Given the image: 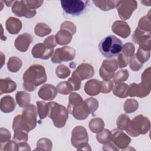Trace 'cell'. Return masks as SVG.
<instances>
[{"instance_id":"1","label":"cell","mask_w":151,"mask_h":151,"mask_svg":"<svg viewBox=\"0 0 151 151\" xmlns=\"http://www.w3.org/2000/svg\"><path fill=\"white\" fill-rule=\"evenodd\" d=\"M46 80L47 75L44 67L40 64H34L23 74V87L26 90L32 91Z\"/></svg>"},{"instance_id":"2","label":"cell","mask_w":151,"mask_h":151,"mask_svg":"<svg viewBox=\"0 0 151 151\" xmlns=\"http://www.w3.org/2000/svg\"><path fill=\"white\" fill-rule=\"evenodd\" d=\"M122 47V41L113 35L106 37L99 44L101 54L106 58L116 57L121 52Z\"/></svg>"},{"instance_id":"3","label":"cell","mask_w":151,"mask_h":151,"mask_svg":"<svg viewBox=\"0 0 151 151\" xmlns=\"http://www.w3.org/2000/svg\"><path fill=\"white\" fill-rule=\"evenodd\" d=\"M48 111V115L52 120L54 124L58 128L64 127L68 119L67 109L59 103L54 101L47 103Z\"/></svg>"},{"instance_id":"4","label":"cell","mask_w":151,"mask_h":151,"mask_svg":"<svg viewBox=\"0 0 151 151\" xmlns=\"http://www.w3.org/2000/svg\"><path fill=\"white\" fill-rule=\"evenodd\" d=\"M68 109L75 119L77 120L86 119L88 114L87 113L82 97L77 93H72L69 96Z\"/></svg>"},{"instance_id":"5","label":"cell","mask_w":151,"mask_h":151,"mask_svg":"<svg viewBox=\"0 0 151 151\" xmlns=\"http://www.w3.org/2000/svg\"><path fill=\"white\" fill-rule=\"evenodd\" d=\"M150 120L143 115H138L130 121L125 130L133 137L146 133L150 129Z\"/></svg>"},{"instance_id":"6","label":"cell","mask_w":151,"mask_h":151,"mask_svg":"<svg viewBox=\"0 0 151 151\" xmlns=\"http://www.w3.org/2000/svg\"><path fill=\"white\" fill-rule=\"evenodd\" d=\"M61 5L63 11L71 16H78L85 11L88 1L80 0L61 1Z\"/></svg>"},{"instance_id":"7","label":"cell","mask_w":151,"mask_h":151,"mask_svg":"<svg viewBox=\"0 0 151 151\" xmlns=\"http://www.w3.org/2000/svg\"><path fill=\"white\" fill-rule=\"evenodd\" d=\"M21 120L29 131L35 128L37 124V111L34 104H29L25 107L22 111Z\"/></svg>"},{"instance_id":"8","label":"cell","mask_w":151,"mask_h":151,"mask_svg":"<svg viewBox=\"0 0 151 151\" xmlns=\"http://www.w3.org/2000/svg\"><path fill=\"white\" fill-rule=\"evenodd\" d=\"M76 55L75 50L68 46L57 48L51 58V61L54 63H60L63 61L73 60Z\"/></svg>"},{"instance_id":"9","label":"cell","mask_w":151,"mask_h":151,"mask_svg":"<svg viewBox=\"0 0 151 151\" xmlns=\"http://www.w3.org/2000/svg\"><path fill=\"white\" fill-rule=\"evenodd\" d=\"M137 7V3L136 1H120L117 9L120 18L126 20L130 17Z\"/></svg>"},{"instance_id":"10","label":"cell","mask_w":151,"mask_h":151,"mask_svg":"<svg viewBox=\"0 0 151 151\" xmlns=\"http://www.w3.org/2000/svg\"><path fill=\"white\" fill-rule=\"evenodd\" d=\"M118 63L115 60L103 61L100 68L99 73L104 80H110L114 76V71L118 68Z\"/></svg>"},{"instance_id":"11","label":"cell","mask_w":151,"mask_h":151,"mask_svg":"<svg viewBox=\"0 0 151 151\" xmlns=\"http://www.w3.org/2000/svg\"><path fill=\"white\" fill-rule=\"evenodd\" d=\"M12 12L18 17L32 18L36 14L35 9L29 8L24 1H15L12 7Z\"/></svg>"},{"instance_id":"12","label":"cell","mask_w":151,"mask_h":151,"mask_svg":"<svg viewBox=\"0 0 151 151\" xmlns=\"http://www.w3.org/2000/svg\"><path fill=\"white\" fill-rule=\"evenodd\" d=\"M122 52L119 54L117 60L118 65L120 68L126 67L130 61V59L134 52V47L132 43L128 42L125 44L122 47Z\"/></svg>"},{"instance_id":"13","label":"cell","mask_w":151,"mask_h":151,"mask_svg":"<svg viewBox=\"0 0 151 151\" xmlns=\"http://www.w3.org/2000/svg\"><path fill=\"white\" fill-rule=\"evenodd\" d=\"M150 91V87L145 85L142 83L137 84L132 83L129 86L128 95L130 97L137 96L139 97H144L147 96Z\"/></svg>"},{"instance_id":"14","label":"cell","mask_w":151,"mask_h":151,"mask_svg":"<svg viewBox=\"0 0 151 151\" xmlns=\"http://www.w3.org/2000/svg\"><path fill=\"white\" fill-rule=\"evenodd\" d=\"M72 145L76 147L78 145L83 143H87L88 142V135L86 129L83 126L76 127L72 132L71 137Z\"/></svg>"},{"instance_id":"15","label":"cell","mask_w":151,"mask_h":151,"mask_svg":"<svg viewBox=\"0 0 151 151\" xmlns=\"http://www.w3.org/2000/svg\"><path fill=\"white\" fill-rule=\"evenodd\" d=\"M32 55L37 58L43 60L48 59L53 53V48H49L44 44L38 43L32 49Z\"/></svg>"},{"instance_id":"16","label":"cell","mask_w":151,"mask_h":151,"mask_svg":"<svg viewBox=\"0 0 151 151\" xmlns=\"http://www.w3.org/2000/svg\"><path fill=\"white\" fill-rule=\"evenodd\" d=\"M73 73L82 80L92 77L94 75V70L90 64L82 63L78 66L77 69Z\"/></svg>"},{"instance_id":"17","label":"cell","mask_w":151,"mask_h":151,"mask_svg":"<svg viewBox=\"0 0 151 151\" xmlns=\"http://www.w3.org/2000/svg\"><path fill=\"white\" fill-rule=\"evenodd\" d=\"M111 138L112 139L113 142H114L116 146H119L121 148H123V146L126 147L131 140L130 137L126 134L117 129H115L111 132Z\"/></svg>"},{"instance_id":"18","label":"cell","mask_w":151,"mask_h":151,"mask_svg":"<svg viewBox=\"0 0 151 151\" xmlns=\"http://www.w3.org/2000/svg\"><path fill=\"white\" fill-rule=\"evenodd\" d=\"M57 94V90L53 85L46 84L42 86L39 90L38 96L44 100L54 99Z\"/></svg>"},{"instance_id":"19","label":"cell","mask_w":151,"mask_h":151,"mask_svg":"<svg viewBox=\"0 0 151 151\" xmlns=\"http://www.w3.org/2000/svg\"><path fill=\"white\" fill-rule=\"evenodd\" d=\"M32 41V36L28 33H24L19 35L16 38L15 41V46L18 50L21 52H25L28 50Z\"/></svg>"},{"instance_id":"20","label":"cell","mask_w":151,"mask_h":151,"mask_svg":"<svg viewBox=\"0 0 151 151\" xmlns=\"http://www.w3.org/2000/svg\"><path fill=\"white\" fill-rule=\"evenodd\" d=\"M112 31L119 36L126 38L130 34V29L129 25L122 21H116L112 25Z\"/></svg>"},{"instance_id":"21","label":"cell","mask_w":151,"mask_h":151,"mask_svg":"<svg viewBox=\"0 0 151 151\" xmlns=\"http://www.w3.org/2000/svg\"><path fill=\"white\" fill-rule=\"evenodd\" d=\"M84 91L90 96H96L101 91L100 81L97 80H91L86 82Z\"/></svg>"},{"instance_id":"22","label":"cell","mask_w":151,"mask_h":151,"mask_svg":"<svg viewBox=\"0 0 151 151\" xmlns=\"http://www.w3.org/2000/svg\"><path fill=\"white\" fill-rule=\"evenodd\" d=\"M6 28L11 34H16L19 32L22 27L21 21L14 17L8 18L6 21Z\"/></svg>"},{"instance_id":"23","label":"cell","mask_w":151,"mask_h":151,"mask_svg":"<svg viewBox=\"0 0 151 151\" xmlns=\"http://www.w3.org/2000/svg\"><path fill=\"white\" fill-rule=\"evenodd\" d=\"M17 84L9 78L0 80V94L11 93L16 90Z\"/></svg>"},{"instance_id":"24","label":"cell","mask_w":151,"mask_h":151,"mask_svg":"<svg viewBox=\"0 0 151 151\" xmlns=\"http://www.w3.org/2000/svg\"><path fill=\"white\" fill-rule=\"evenodd\" d=\"M15 107V102L14 99L9 96H6L1 100V110L4 113H10Z\"/></svg>"},{"instance_id":"25","label":"cell","mask_w":151,"mask_h":151,"mask_svg":"<svg viewBox=\"0 0 151 151\" xmlns=\"http://www.w3.org/2000/svg\"><path fill=\"white\" fill-rule=\"evenodd\" d=\"M73 34L65 29H60L55 35L56 42L59 45L68 44L72 40Z\"/></svg>"},{"instance_id":"26","label":"cell","mask_w":151,"mask_h":151,"mask_svg":"<svg viewBox=\"0 0 151 151\" xmlns=\"http://www.w3.org/2000/svg\"><path fill=\"white\" fill-rule=\"evenodd\" d=\"M93 2L102 11H109L117 7L120 1H93Z\"/></svg>"},{"instance_id":"27","label":"cell","mask_w":151,"mask_h":151,"mask_svg":"<svg viewBox=\"0 0 151 151\" xmlns=\"http://www.w3.org/2000/svg\"><path fill=\"white\" fill-rule=\"evenodd\" d=\"M128 89L129 86L124 83H116L114 87L113 88V94L120 97V98H125L128 95Z\"/></svg>"},{"instance_id":"28","label":"cell","mask_w":151,"mask_h":151,"mask_svg":"<svg viewBox=\"0 0 151 151\" xmlns=\"http://www.w3.org/2000/svg\"><path fill=\"white\" fill-rule=\"evenodd\" d=\"M16 100L21 107H25L30 103V95L25 91H18L16 94Z\"/></svg>"},{"instance_id":"29","label":"cell","mask_w":151,"mask_h":151,"mask_svg":"<svg viewBox=\"0 0 151 151\" xmlns=\"http://www.w3.org/2000/svg\"><path fill=\"white\" fill-rule=\"evenodd\" d=\"M89 128L93 133H99L103 130L104 126V122L100 118H95L89 122Z\"/></svg>"},{"instance_id":"30","label":"cell","mask_w":151,"mask_h":151,"mask_svg":"<svg viewBox=\"0 0 151 151\" xmlns=\"http://www.w3.org/2000/svg\"><path fill=\"white\" fill-rule=\"evenodd\" d=\"M22 66V61L21 59L17 57H11L7 63L8 70L12 73L17 72Z\"/></svg>"},{"instance_id":"31","label":"cell","mask_w":151,"mask_h":151,"mask_svg":"<svg viewBox=\"0 0 151 151\" xmlns=\"http://www.w3.org/2000/svg\"><path fill=\"white\" fill-rule=\"evenodd\" d=\"M84 106L87 113L89 114L94 113L97 109L99 104L96 99L93 98H88L84 101Z\"/></svg>"},{"instance_id":"32","label":"cell","mask_w":151,"mask_h":151,"mask_svg":"<svg viewBox=\"0 0 151 151\" xmlns=\"http://www.w3.org/2000/svg\"><path fill=\"white\" fill-rule=\"evenodd\" d=\"M51 28L44 23H38L35 27V33L39 37H44L51 32Z\"/></svg>"},{"instance_id":"33","label":"cell","mask_w":151,"mask_h":151,"mask_svg":"<svg viewBox=\"0 0 151 151\" xmlns=\"http://www.w3.org/2000/svg\"><path fill=\"white\" fill-rule=\"evenodd\" d=\"M57 90L60 93L66 95L70 93L73 90V88L71 83L67 81L60 83L57 86Z\"/></svg>"},{"instance_id":"34","label":"cell","mask_w":151,"mask_h":151,"mask_svg":"<svg viewBox=\"0 0 151 151\" xmlns=\"http://www.w3.org/2000/svg\"><path fill=\"white\" fill-rule=\"evenodd\" d=\"M137 61L142 64L147 61L150 58V51L145 50L141 48H139L137 53L134 55Z\"/></svg>"},{"instance_id":"35","label":"cell","mask_w":151,"mask_h":151,"mask_svg":"<svg viewBox=\"0 0 151 151\" xmlns=\"http://www.w3.org/2000/svg\"><path fill=\"white\" fill-rule=\"evenodd\" d=\"M138 102L134 99H128L124 104V110L126 113H130L135 111L138 108Z\"/></svg>"},{"instance_id":"36","label":"cell","mask_w":151,"mask_h":151,"mask_svg":"<svg viewBox=\"0 0 151 151\" xmlns=\"http://www.w3.org/2000/svg\"><path fill=\"white\" fill-rule=\"evenodd\" d=\"M37 104L38 107V113L41 119H44L45 118L48 114V107L47 103L44 101H37Z\"/></svg>"},{"instance_id":"37","label":"cell","mask_w":151,"mask_h":151,"mask_svg":"<svg viewBox=\"0 0 151 151\" xmlns=\"http://www.w3.org/2000/svg\"><path fill=\"white\" fill-rule=\"evenodd\" d=\"M129 117L126 114H121L117 120V126L120 130H125L130 122Z\"/></svg>"},{"instance_id":"38","label":"cell","mask_w":151,"mask_h":151,"mask_svg":"<svg viewBox=\"0 0 151 151\" xmlns=\"http://www.w3.org/2000/svg\"><path fill=\"white\" fill-rule=\"evenodd\" d=\"M96 137L99 142L101 143H106L108 142H109L111 138V132L107 129H104L96 135Z\"/></svg>"},{"instance_id":"39","label":"cell","mask_w":151,"mask_h":151,"mask_svg":"<svg viewBox=\"0 0 151 151\" xmlns=\"http://www.w3.org/2000/svg\"><path fill=\"white\" fill-rule=\"evenodd\" d=\"M129 77V72L126 70H120L113 77V81L116 83H119L126 81Z\"/></svg>"},{"instance_id":"40","label":"cell","mask_w":151,"mask_h":151,"mask_svg":"<svg viewBox=\"0 0 151 151\" xmlns=\"http://www.w3.org/2000/svg\"><path fill=\"white\" fill-rule=\"evenodd\" d=\"M137 28L143 31L150 32V22L147 16H144L140 18Z\"/></svg>"},{"instance_id":"41","label":"cell","mask_w":151,"mask_h":151,"mask_svg":"<svg viewBox=\"0 0 151 151\" xmlns=\"http://www.w3.org/2000/svg\"><path fill=\"white\" fill-rule=\"evenodd\" d=\"M55 70L57 76L60 78H65L67 77L70 74V69L64 65H58L56 68Z\"/></svg>"},{"instance_id":"42","label":"cell","mask_w":151,"mask_h":151,"mask_svg":"<svg viewBox=\"0 0 151 151\" xmlns=\"http://www.w3.org/2000/svg\"><path fill=\"white\" fill-rule=\"evenodd\" d=\"M73 86V90H78L80 88L81 80L74 73H73L72 76L68 80Z\"/></svg>"},{"instance_id":"43","label":"cell","mask_w":151,"mask_h":151,"mask_svg":"<svg viewBox=\"0 0 151 151\" xmlns=\"http://www.w3.org/2000/svg\"><path fill=\"white\" fill-rule=\"evenodd\" d=\"M101 86V92L103 93H107L110 92L111 90L113 87V83L110 80H103L100 82Z\"/></svg>"},{"instance_id":"44","label":"cell","mask_w":151,"mask_h":151,"mask_svg":"<svg viewBox=\"0 0 151 151\" xmlns=\"http://www.w3.org/2000/svg\"><path fill=\"white\" fill-rule=\"evenodd\" d=\"M14 140L16 142H26L28 139V136L27 132L23 131H16L14 132Z\"/></svg>"},{"instance_id":"45","label":"cell","mask_w":151,"mask_h":151,"mask_svg":"<svg viewBox=\"0 0 151 151\" xmlns=\"http://www.w3.org/2000/svg\"><path fill=\"white\" fill-rule=\"evenodd\" d=\"M60 29H65L74 35L76 31V27L70 21H65L61 25Z\"/></svg>"},{"instance_id":"46","label":"cell","mask_w":151,"mask_h":151,"mask_svg":"<svg viewBox=\"0 0 151 151\" xmlns=\"http://www.w3.org/2000/svg\"><path fill=\"white\" fill-rule=\"evenodd\" d=\"M130 61V68L132 70H133L134 71L139 70L140 69V68L142 67V64H140L137 61V60L136 59L135 56L132 57V58H131Z\"/></svg>"},{"instance_id":"47","label":"cell","mask_w":151,"mask_h":151,"mask_svg":"<svg viewBox=\"0 0 151 151\" xmlns=\"http://www.w3.org/2000/svg\"><path fill=\"white\" fill-rule=\"evenodd\" d=\"M44 45L49 48H54L56 45V41L54 35H51L45 39Z\"/></svg>"},{"instance_id":"48","label":"cell","mask_w":151,"mask_h":151,"mask_svg":"<svg viewBox=\"0 0 151 151\" xmlns=\"http://www.w3.org/2000/svg\"><path fill=\"white\" fill-rule=\"evenodd\" d=\"M26 5L31 9H35L39 8L43 4V1H24Z\"/></svg>"},{"instance_id":"49","label":"cell","mask_w":151,"mask_h":151,"mask_svg":"<svg viewBox=\"0 0 151 151\" xmlns=\"http://www.w3.org/2000/svg\"><path fill=\"white\" fill-rule=\"evenodd\" d=\"M15 1H4V2L6 4L7 6H11V5H13L15 3Z\"/></svg>"}]
</instances>
